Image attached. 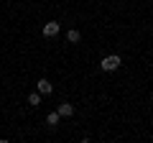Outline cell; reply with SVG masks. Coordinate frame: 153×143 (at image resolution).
<instances>
[{
  "label": "cell",
  "instance_id": "cell-3",
  "mask_svg": "<svg viewBox=\"0 0 153 143\" xmlns=\"http://www.w3.org/2000/svg\"><path fill=\"white\" fill-rule=\"evenodd\" d=\"M59 31H61V23H56V21H49L44 26V36H46V39H56Z\"/></svg>",
  "mask_w": 153,
  "mask_h": 143
},
{
  "label": "cell",
  "instance_id": "cell-2",
  "mask_svg": "<svg viewBox=\"0 0 153 143\" xmlns=\"http://www.w3.org/2000/svg\"><path fill=\"white\" fill-rule=\"evenodd\" d=\"M36 92L41 95V97H49V95L54 92V84H51L49 79H38L36 82Z\"/></svg>",
  "mask_w": 153,
  "mask_h": 143
},
{
  "label": "cell",
  "instance_id": "cell-6",
  "mask_svg": "<svg viewBox=\"0 0 153 143\" xmlns=\"http://www.w3.org/2000/svg\"><path fill=\"white\" fill-rule=\"evenodd\" d=\"M59 120H61L59 112H49V115H46V125H49V128H56V125H59Z\"/></svg>",
  "mask_w": 153,
  "mask_h": 143
},
{
  "label": "cell",
  "instance_id": "cell-8",
  "mask_svg": "<svg viewBox=\"0 0 153 143\" xmlns=\"http://www.w3.org/2000/svg\"><path fill=\"white\" fill-rule=\"evenodd\" d=\"M151 97H153V95H151Z\"/></svg>",
  "mask_w": 153,
  "mask_h": 143
},
{
  "label": "cell",
  "instance_id": "cell-7",
  "mask_svg": "<svg viewBox=\"0 0 153 143\" xmlns=\"http://www.w3.org/2000/svg\"><path fill=\"white\" fill-rule=\"evenodd\" d=\"M28 105H31V107H38V105H41V95L31 92V95H28Z\"/></svg>",
  "mask_w": 153,
  "mask_h": 143
},
{
  "label": "cell",
  "instance_id": "cell-1",
  "mask_svg": "<svg viewBox=\"0 0 153 143\" xmlns=\"http://www.w3.org/2000/svg\"><path fill=\"white\" fill-rule=\"evenodd\" d=\"M120 64H123V59L117 54H110V56H105L102 61H100V69L102 72H117L120 69Z\"/></svg>",
  "mask_w": 153,
  "mask_h": 143
},
{
  "label": "cell",
  "instance_id": "cell-4",
  "mask_svg": "<svg viewBox=\"0 0 153 143\" xmlns=\"http://www.w3.org/2000/svg\"><path fill=\"white\" fill-rule=\"evenodd\" d=\"M56 112H59L61 118H71V115H74V105H69V102H61L59 107H56Z\"/></svg>",
  "mask_w": 153,
  "mask_h": 143
},
{
  "label": "cell",
  "instance_id": "cell-5",
  "mask_svg": "<svg viewBox=\"0 0 153 143\" xmlns=\"http://www.w3.org/2000/svg\"><path fill=\"white\" fill-rule=\"evenodd\" d=\"M66 41H69V44H79V41H82V33L76 31V28H69V31H66Z\"/></svg>",
  "mask_w": 153,
  "mask_h": 143
}]
</instances>
